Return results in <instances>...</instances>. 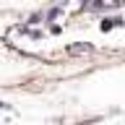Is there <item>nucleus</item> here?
Masks as SVG:
<instances>
[{"instance_id":"nucleus-1","label":"nucleus","mask_w":125,"mask_h":125,"mask_svg":"<svg viewBox=\"0 0 125 125\" xmlns=\"http://www.w3.org/2000/svg\"><path fill=\"white\" fill-rule=\"evenodd\" d=\"M68 52H73V55H78V52H91V44H70Z\"/></svg>"},{"instance_id":"nucleus-2","label":"nucleus","mask_w":125,"mask_h":125,"mask_svg":"<svg viewBox=\"0 0 125 125\" xmlns=\"http://www.w3.org/2000/svg\"><path fill=\"white\" fill-rule=\"evenodd\" d=\"M3 107H8V104H5V102H0V109H3Z\"/></svg>"}]
</instances>
